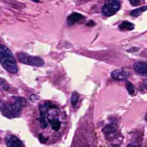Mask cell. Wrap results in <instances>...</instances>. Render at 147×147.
Here are the masks:
<instances>
[{
	"mask_svg": "<svg viewBox=\"0 0 147 147\" xmlns=\"http://www.w3.org/2000/svg\"><path fill=\"white\" fill-rule=\"evenodd\" d=\"M60 108L54 103L47 101L39 105V122L41 128L48 129L58 132L62 128L64 120L61 116Z\"/></svg>",
	"mask_w": 147,
	"mask_h": 147,
	"instance_id": "cell-1",
	"label": "cell"
},
{
	"mask_svg": "<svg viewBox=\"0 0 147 147\" xmlns=\"http://www.w3.org/2000/svg\"><path fill=\"white\" fill-rule=\"evenodd\" d=\"M0 63L10 74H16L18 72V66L13 54L3 44H0Z\"/></svg>",
	"mask_w": 147,
	"mask_h": 147,
	"instance_id": "cell-2",
	"label": "cell"
},
{
	"mask_svg": "<svg viewBox=\"0 0 147 147\" xmlns=\"http://www.w3.org/2000/svg\"><path fill=\"white\" fill-rule=\"evenodd\" d=\"M26 105V100L21 96H14L13 100L7 104L3 103L2 110L3 114L8 118L18 117L22 109Z\"/></svg>",
	"mask_w": 147,
	"mask_h": 147,
	"instance_id": "cell-3",
	"label": "cell"
},
{
	"mask_svg": "<svg viewBox=\"0 0 147 147\" xmlns=\"http://www.w3.org/2000/svg\"><path fill=\"white\" fill-rule=\"evenodd\" d=\"M18 61L23 64L34 67H41L44 64V60L36 56L28 55L24 52H19L17 54Z\"/></svg>",
	"mask_w": 147,
	"mask_h": 147,
	"instance_id": "cell-4",
	"label": "cell"
},
{
	"mask_svg": "<svg viewBox=\"0 0 147 147\" xmlns=\"http://www.w3.org/2000/svg\"><path fill=\"white\" fill-rule=\"evenodd\" d=\"M120 9V2L116 0L107 1L102 6L101 11L103 15L110 17L115 14Z\"/></svg>",
	"mask_w": 147,
	"mask_h": 147,
	"instance_id": "cell-5",
	"label": "cell"
},
{
	"mask_svg": "<svg viewBox=\"0 0 147 147\" xmlns=\"http://www.w3.org/2000/svg\"><path fill=\"white\" fill-rule=\"evenodd\" d=\"M6 139V144L9 147H25L23 142L14 135H8Z\"/></svg>",
	"mask_w": 147,
	"mask_h": 147,
	"instance_id": "cell-6",
	"label": "cell"
},
{
	"mask_svg": "<svg viewBox=\"0 0 147 147\" xmlns=\"http://www.w3.org/2000/svg\"><path fill=\"white\" fill-rule=\"evenodd\" d=\"M133 69L140 75L146 76L147 72L146 64L142 61H137L133 64Z\"/></svg>",
	"mask_w": 147,
	"mask_h": 147,
	"instance_id": "cell-7",
	"label": "cell"
},
{
	"mask_svg": "<svg viewBox=\"0 0 147 147\" xmlns=\"http://www.w3.org/2000/svg\"><path fill=\"white\" fill-rule=\"evenodd\" d=\"M111 76L117 80H124L128 77V74L122 69H118L111 72Z\"/></svg>",
	"mask_w": 147,
	"mask_h": 147,
	"instance_id": "cell-8",
	"label": "cell"
},
{
	"mask_svg": "<svg viewBox=\"0 0 147 147\" xmlns=\"http://www.w3.org/2000/svg\"><path fill=\"white\" fill-rule=\"evenodd\" d=\"M84 19V16L78 13H74L69 15L67 18V23L69 26L79 22Z\"/></svg>",
	"mask_w": 147,
	"mask_h": 147,
	"instance_id": "cell-9",
	"label": "cell"
},
{
	"mask_svg": "<svg viewBox=\"0 0 147 147\" xmlns=\"http://www.w3.org/2000/svg\"><path fill=\"white\" fill-rule=\"evenodd\" d=\"M134 28V25L129 21H125L119 25V29L121 30H131Z\"/></svg>",
	"mask_w": 147,
	"mask_h": 147,
	"instance_id": "cell-10",
	"label": "cell"
},
{
	"mask_svg": "<svg viewBox=\"0 0 147 147\" xmlns=\"http://www.w3.org/2000/svg\"><path fill=\"white\" fill-rule=\"evenodd\" d=\"M117 126L115 123H110L107 125L103 129V131L106 134L113 133L117 131Z\"/></svg>",
	"mask_w": 147,
	"mask_h": 147,
	"instance_id": "cell-11",
	"label": "cell"
},
{
	"mask_svg": "<svg viewBox=\"0 0 147 147\" xmlns=\"http://www.w3.org/2000/svg\"><path fill=\"white\" fill-rule=\"evenodd\" d=\"M79 95L76 92H74L72 94L70 100H71V105L73 107H74V108L77 107L78 101H79Z\"/></svg>",
	"mask_w": 147,
	"mask_h": 147,
	"instance_id": "cell-12",
	"label": "cell"
},
{
	"mask_svg": "<svg viewBox=\"0 0 147 147\" xmlns=\"http://www.w3.org/2000/svg\"><path fill=\"white\" fill-rule=\"evenodd\" d=\"M146 10V6H144L138 9H136L130 12V15L133 17H138L141 14V13Z\"/></svg>",
	"mask_w": 147,
	"mask_h": 147,
	"instance_id": "cell-13",
	"label": "cell"
},
{
	"mask_svg": "<svg viewBox=\"0 0 147 147\" xmlns=\"http://www.w3.org/2000/svg\"><path fill=\"white\" fill-rule=\"evenodd\" d=\"M126 88H127L128 93L130 95H133L135 92V89H134V86L133 85V84L129 81H126Z\"/></svg>",
	"mask_w": 147,
	"mask_h": 147,
	"instance_id": "cell-14",
	"label": "cell"
},
{
	"mask_svg": "<svg viewBox=\"0 0 147 147\" xmlns=\"http://www.w3.org/2000/svg\"><path fill=\"white\" fill-rule=\"evenodd\" d=\"M0 88L5 91H8L10 88V87L9 84L5 81V80L0 78Z\"/></svg>",
	"mask_w": 147,
	"mask_h": 147,
	"instance_id": "cell-15",
	"label": "cell"
},
{
	"mask_svg": "<svg viewBox=\"0 0 147 147\" xmlns=\"http://www.w3.org/2000/svg\"><path fill=\"white\" fill-rule=\"evenodd\" d=\"M130 3L133 6H137L140 3V1H130Z\"/></svg>",
	"mask_w": 147,
	"mask_h": 147,
	"instance_id": "cell-16",
	"label": "cell"
},
{
	"mask_svg": "<svg viewBox=\"0 0 147 147\" xmlns=\"http://www.w3.org/2000/svg\"><path fill=\"white\" fill-rule=\"evenodd\" d=\"M127 147H141V146L137 144H129Z\"/></svg>",
	"mask_w": 147,
	"mask_h": 147,
	"instance_id": "cell-17",
	"label": "cell"
},
{
	"mask_svg": "<svg viewBox=\"0 0 147 147\" xmlns=\"http://www.w3.org/2000/svg\"><path fill=\"white\" fill-rule=\"evenodd\" d=\"M3 107V103L0 101V111H2Z\"/></svg>",
	"mask_w": 147,
	"mask_h": 147,
	"instance_id": "cell-18",
	"label": "cell"
}]
</instances>
